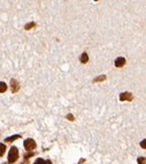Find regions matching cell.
<instances>
[{
	"label": "cell",
	"mask_w": 146,
	"mask_h": 164,
	"mask_svg": "<svg viewBox=\"0 0 146 164\" xmlns=\"http://www.w3.org/2000/svg\"><path fill=\"white\" fill-rule=\"evenodd\" d=\"M93 1H95V2H97V1H99V0H93Z\"/></svg>",
	"instance_id": "cell-17"
},
{
	"label": "cell",
	"mask_w": 146,
	"mask_h": 164,
	"mask_svg": "<svg viewBox=\"0 0 146 164\" xmlns=\"http://www.w3.org/2000/svg\"><path fill=\"white\" fill-rule=\"evenodd\" d=\"M6 90H7V86H6V83H5V82H0V93L4 94Z\"/></svg>",
	"instance_id": "cell-10"
},
{
	"label": "cell",
	"mask_w": 146,
	"mask_h": 164,
	"mask_svg": "<svg viewBox=\"0 0 146 164\" xmlns=\"http://www.w3.org/2000/svg\"><path fill=\"white\" fill-rule=\"evenodd\" d=\"M105 80H106V75H100V77L93 79V82L94 83L95 82H101V81H105Z\"/></svg>",
	"instance_id": "cell-11"
},
{
	"label": "cell",
	"mask_w": 146,
	"mask_h": 164,
	"mask_svg": "<svg viewBox=\"0 0 146 164\" xmlns=\"http://www.w3.org/2000/svg\"><path fill=\"white\" fill-rule=\"evenodd\" d=\"M125 58L124 57H119V58H116L114 61V65L115 67H117V68H121V67H123L125 65Z\"/></svg>",
	"instance_id": "cell-5"
},
{
	"label": "cell",
	"mask_w": 146,
	"mask_h": 164,
	"mask_svg": "<svg viewBox=\"0 0 146 164\" xmlns=\"http://www.w3.org/2000/svg\"><path fill=\"white\" fill-rule=\"evenodd\" d=\"M17 139H21V135L16 134V135H13V136H8V138L5 139V141H6V142H13V141H15V140H17Z\"/></svg>",
	"instance_id": "cell-7"
},
{
	"label": "cell",
	"mask_w": 146,
	"mask_h": 164,
	"mask_svg": "<svg viewBox=\"0 0 146 164\" xmlns=\"http://www.w3.org/2000/svg\"><path fill=\"white\" fill-rule=\"evenodd\" d=\"M137 163L138 164H145L146 163V158L145 157H139V158L137 160Z\"/></svg>",
	"instance_id": "cell-13"
},
{
	"label": "cell",
	"mask_w": 146,
	"mask_h": 164,
	"mask_svg": "<svg viewBox=\"0 0 146 164\" xmlns=\"http://www.w3.org/2000/svg\"><path fill=\"white\" fill-rule=\"evenodd\" d=\"M11 89H12V93H13V94H15V93L19 91V89H20V83L17 82V80H15V79H12L11 80Z\"/></svg>",
	"instance_id": "cell-4"
},
{
	"label": "cell",
	"mask_w": 146,
	"mask_h": 164,
	"mask_svg": "<svg viewBox=\"0 0 146 164\" xmlns=\"http://www.w3.org/2000/svg\"><path fill=\"white\" fill-rule=\"evenodd\" d=\"M32 156H33V153H29V154H27V155H25V158L28 160L29 157H32Z\"/></svg>",
	"instance_id": "cell-16"
},
{
	"label": "cell",
	"mask_w": 146,
	"mask_h": 164,
	"mask_svg": "<svg viewBox=\"0 0 146 164\" xmlns=\"http://www.w3.org/2000/svg\"><path fill=\"white\" fill-rule=\"evenodd\" d=\"M36 26H37L36 22H33V21L29 22V23H27V24L24 26V30H30V29H32V28H35Z\"/></svg>",
	"instance_id": "cell-8"
},
{
	"label": "cell",
	"mask_w": 146,
	"mask_h": 164,
	"mask_svg": "<svg viewBox=\"0 0 146 164\" xmlns=\"http://www.w3.org/2000/svg\"><path fill=\"white\" fill-rule=\"evenodd\" d=\"M23 146H24L25 150L32 152V150L36 148V142H35V140H32V139H27V140H24Z\"/></svg>",
	"instance_id": "cell-2"
},
{
	"label": "cell",
	"mask_w": 146,
	"mask_h": 164,
	"mask_svg": "<svg viewBox=\"0 0 146 164\" xmlns=\"http://www.w3.org/2000/svg\"><path fill=\"white\" fill-rule=\"evenodd\" d=\"M19 160V149L16 147H12L8 154V163H15Z\"/></svg>",
	"instance_id": "cell-1"
},
{
	"label": "cell",
	"mask_w": 146,
	"mask_h": 164,
	"mask_svg": "<svg viewBox=\"0 0 146 164\" xmlns=\"http://www.w3.org/2000/svg\"><path fill=\"white\" fill-rule=\"evenodd\" d=\"M33 164H52V163H51V161H45L43 158H37L36 162Z\"/></svg>",
	"instance_id": "cell-9"
},
{
	"label": "cell",
	"mask_w": 146,
	"mask_h": 164,
	"mask_svg": "<svg viewBox=\"0 0 146 164\" xmlns=\"http://www.w3.org/2000/svg\"><path fill=\"white\" fill-rule=\"evenodd\" d=\"M140 147H142L143 149H146V139L145 140H143V141L140 142Z\"/></svg>",
	"instance_id": "cell-15"
},
{
	"label": "cell",
	"mask_w": 146,
	"mask_h": 164,
	"mask_svg": "<svg viewBox=\"0 0 146 164\" xmlns=\"http://www.w3.org/2000/svg\"><path fill=\"white\" fill-rule=\"evenodd\" d=\"M132 99H134V96H132V94H131L130 91H124V93L120 94V101H121V102H124V101L131 102Z\"/></svg>",
	"instance_id": "cell-3"
},
{
	"label": "cell",
	"mask_w": 146,
	"mask_h": 164,
	"mask_svg": "<svg viewBox=\"0 0 146 164\" xmlns=\"http://www.w3.org/2000/svg\"><path fill=\"white\" fill-rule=\"evenodd\" d=\"M66 118L68 119V120H70V121H75V117H74L72 113H69V114H67L66 116Z\"/></svg>",
	"instance_id": "cell-14"
},
{
	"label": "cell",
	"mask_w": 146,
	"mask_h": 164,
	"mask_svg": "<svg viewBox=\"0 0 146 164\" xmlns=\"http://www.w3.org/2000/svg\"><path fill=\"white\" fill-rule=\"evenodd\" d=\"M80 61L82 63V64H87V61H89V55L86 52H83L81 57H80Z\"/></svg>",
	"instance_id": "cell-6"
},
{
	"label": "cell",
	"mask_w": 146,
	"mask_h": 164,
	"mask_svg": "<svg viewBox=\"0 0 146 164\" xmlns=\"http://www.w3.org/2000/svg\"><path fill=\"white\" fill-rule=\"evenodd\" d=\"M0 148H1V153H0V156L2 157L4 156V154L6 152V146L4 144V143H0Z\"/></svg>",
	"instance_id": "cell-12"
}]
</instances>
